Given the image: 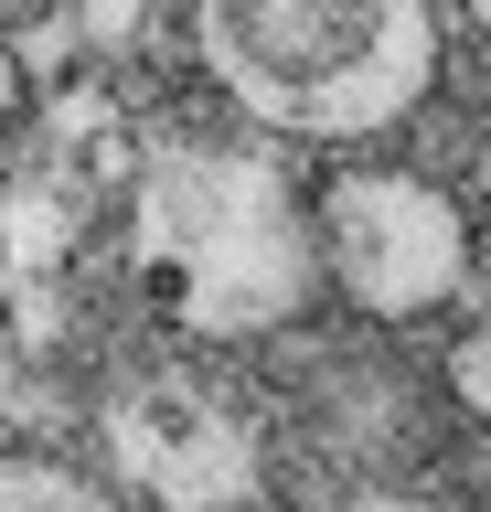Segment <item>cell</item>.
<instances>
[{"instance_id": "ba28073f", "label": "cell", "mask_w": 491, "mask_h": 512, "mask_svg": "<svg viewBox=\"0 0 491 512\" xmlns=\"http://www.w3.org/2000/svg\"><path fill=\"white\" fill-rule=\"evenodd\" d=\"M22 96H33V75H22V54L0 43V118H22Z\"/></svg>"}, {"instance_id": "52a82bcc", "label": "cell", "mask_w": 491, "mask_h": 512, "mask_svg": "<svg viewBox=\"0 0 491 512\" xmlns=\"http://www.w3.org/2000/svg\"><path fill=\"white\" fill-rule=\"evenodd\" d=\"M321 512H427V502H406V491H342V502H321Z\"/></svg>"}, {"instance_id": "7a4b0ae2", "label": "cell", "mask_w": 491, "mask_h": 512, "mask_svg": "<svg viewBox=\"0 0 491 512\" xmlns=\"http://www.w3.org/2000/svg\"><path fill=\"white\" fill-rule=\"evenodd\" d=\"M139 267L161 310L203 342L289 331L331 288L321 224L257 150H161L139 182Z\"/></svg>"}, {"instance_id": "6da1fadb", "label": "cell", "mask_w": 491, "mask_h": 512, "mask_svg": "<svg viewBox=\"0 0 491 512\" xmlns=\"http://www.w3.org/2000/svg\"><path fill=\"white\" fill-rule=\"evenodd\" d=\"M214 86L278 139H385L449 64V0H193Z\"/></svg>"}, {"instance_id": "277c9868", "label": "cell", "mask_w": 491, "mask_h": 512, "mask_svg": "<svg viewBox=\"0 0 491 512\" xmlns=\"http://www.w3.org/2000/svg\"><path fill=\"white\" fill-rule=\"evenodd\" d=\"M107 480L139 512H246L257 502V438L193 374H150L107 406Z\"/></svg>"}, {"instance_id": "8992f818", "label": "cell", "mask_w": 491, "mask_h": 512, "mask_svg": "<svg viewBox=\"0 0 491 512\" xmlns=\"http://www.w3.org/2000/svg\"><path fill=\"white\" fill-rule=\"evenodd\" d=\"M449 395H459L470 416H491V331H470V342L449 352Z\"/></svg>"}, {"instance_id": "3957f363", "label": "cell", "mask_w": 491, "mask_h": 512, "mask_svg": "<svg viewBox=\"0 0 491 512\" xmlns=\"http://www.w3.org/2000/svg\"><path fill=\"white\" fill-rule=\"evenodd\" d=\"M310 224H321L331 299L363 320H438L470 288V256H481L459 192L427 182V171H331L310 192Z\"/></svg>"}, {"instance_id": "5b68a950", "label": "cell", "mask_w": 491, "mask_h": 512, "mask_svg": "<svg viewBox=\"0 0 491 512\" xmlns=\"http://www.w3.org/2000/svg\"><path fill=\"white\" fill-rule=\"evenodd\" d=\"M0 512H139L118 480L65 470V459H33V448H0Z\"/></svg>"}, {"instance_id": "9c48e42d", "label": "cell", "mask_w": 491, "mask_h": 512, "mask_svg": "<svg viewBox=\"0 0 491 512\" xmlns=\"http://www.w3.org/2000/svg\"><path fill=\"white\" fill-rule=\"evenodd\" d=\"M459 22H470V32H481V43H491V0H459Z\"/></svg>"}]
</instances>
